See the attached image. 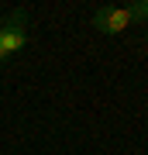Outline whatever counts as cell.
<instances>
[{"label":"cell","mask_w":148,"mask_h":155,"mask_svg":"<svg viewBox=\"0 0 148 155\" xmlns=\"http://www.w3.org/2000/svg\"><path fill=\"white\" fill-rule=\"evenodd\" d=\"M24 41H28V17H24V11H14L0 28V62L14 52H21Z\"/></svg>","instance_id":"6da1fadb"},{"label":"cell","mask_w":148,"mask_h":155,"mask_svg":"<svg viewBox=\"0 0 148 155\" xmlns=\"http://www.w3.org/2000/svg\"><path fill=\"white\" fill-rule=\"evenodd\" d=\"M131 11L127 7H100L93 14V28L104 31V35H121L124 28H131Z\"/></svg>","instance_id":"7a4b0ae2"},{"label":"cell","mask_w":148,"mask_h":155,"mask_svg":"<svg viewBox=\"0 0 148 155\" xmlns=\"http://www.w3.org/2000/svg\"><path fill=\"white\" fill-rule=\"evenodd\" d=\"M127 11L134 21H148V0H134V4H127Z\"/></svg>","instance_id":"3957f363"},{"label":"cell","mask_w":148,"mask_h":155,"mask_svg":"<svg viewBox=\"0 0 148 155\" xmlns=\"http://www.w3.org/2000/svg\"><path fill=\"white\" fill-rule=\"evenodd\" d=\"M0 28H4V17H0Z\"/></svg>","instance_id":"277c9868"},{"label":"cell","mask_w":148,"mask_h":155,"mask_svg":"<svg viewBox=\"0 0 148 155\" xmlns=\"http://www.w3.org/2000/svg\"><path fill=\"white\" fill-rule=\"evenodd\" d=\"M145 41H148V31H145Z\"/></svg>","instance_id":"5b68a950"}]
</instances>
